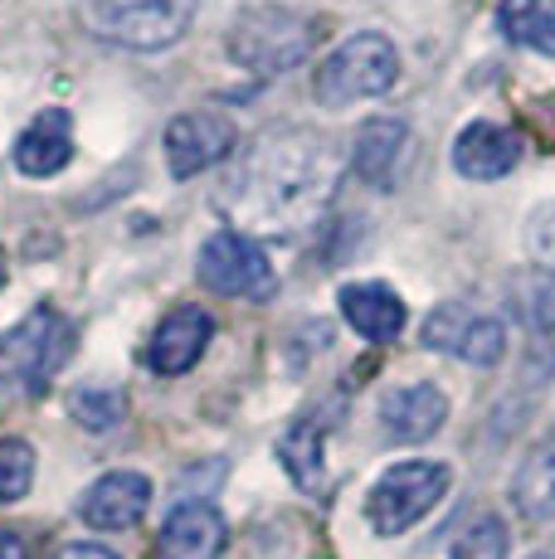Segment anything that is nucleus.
Instances as JSON below:
<instances>
[{
    "instance_id": "obj_20",
    "label": "nucleus",
    "mask_w": 555,
    "mask_h": 559,
    "mask_svg": "<svg viewBox=\"0 0 555 559\" xmlns=\"http://www.w3.org/2000/svg\"><path fill=\"white\" fill-rule=\"evenodd\" d=\"M278 457H283L287 477L303 491H322V418L307 414L278 438Z\"/></svg>"
},
{
    "instance_id": "obj_16",
    "label": "nucleus",
    "mask_w": 555,
    "mask_h": 559,
    "mask_svg": "<svg viewBox=\"0 0 555 559\" xmlns=\"http://www.w3.org/2000/svg\"><path fill=\"white\" fill-rule=\"evenodd\" d=\"M341 317L351 321L356 336L386 346V341H394L404 331L410 311H404L400 293L386 287V283H351V287H341Z\"/></svg>"
},
{
    "instance_id": "obj_5",
    "label": "nucleus",
    "mask_w": 555,
    "mask_h": 559,
    "mask_svg": "<svg viewBox=\"0 0 555 559\" xmlns=\"http://www.w3.org/2000/svg\"><path fill=\"white\" fill-rule=\"evenodd\" d=\"M400 79V53L380 29H361V35L341 39V45L327 53V63L317 69V103L322 107H351L380 98V93L394 88Z\"/></svg>"
},
{
    "instance_id": "obj_8",
    "label": "nucleus",
    "mask_w": 555,
    "mask_h": 559,
    "mask_svg": "<svg viewBox=\"0 0 555 559\" xmlns=\"http://www.w3.org/2000/svg\"><path fill=\"white\" fill-rule=\"evenodd\" d=\"M424 346L468 365H497L507 356V326H501V317L473 311L468 302H444L424 321Z\"/></svg>"
},
{
    "instance_id": "obj_11",
    "label": "nucleus",
    "mask_w": 555,
    "mask_h": 559,
    "mask_svg": "<svg viewBox=\"0 0 555 559\" xmlns=\"http://www.w3.org/2000/svg\"><path fill=\"white\" fill-rule=\"evenodd\" d=\"M210 336H215V321H210V311L176 307L162 321V326L152 331V341H146V365H152L156 374H186L190 365L205 356Z\"/></svg>"
},
{
    "instance_id": "obj_26",
    "label": "nucleus",
    "mask_w": 555,
    "mask_h": 559,
    "mask_svg": "<svg viewBox=\"0 0 555 559\" xmlns=\"http://www.w3.org/2000/svg\"><path fill=\"white\" fill-rule=\"evenodd\" d=\"M59 559H117V555L103 550V545H63Z\"/></svg>"
},
{
    "instance_id": "obj_14",
    "label": "nucleus",
    "mask_w": 555,
    "mask_h": 559,
    "mask_svg": "<svg viewBox=\"0 0 555 559\" xmlns=\"http://www.w3.org/2000/svg\"><path fill=\"white\" fill-rule=\"evenodd\" d=\"M69 160H73V117L63 112V107H45V112L20 132L15 166L25 170V176L45 180V176H59Z\"/></svg>"
},
{
    "instance_id": "obj_17",
    "label": "nucleus",
    "mask_w": 555,
    "mask_h": 559,
    "mask_svg": "<svg viewBox=\"0 0 555 559\" xmlns=\"http://www.w3.org/2000/svg\"><path fill=\"white\" fill-rule=\"evenodd\" d=\"M404 146H410V127H404L400 117H370L356 132V142H351V170H356L366 186L390 190Z\"/></svg>"
},
{
    "instance_id": "obj_2",
    "label": "nucleus",
    "mask_w": 555,
    "mask_h": 559,
    "mask_svg": "<svg viewBox=\"0 0 555 559\" xmlns=\"http://www.w3.org/2000/svg\"><path fill=\"white\" fill-rule=\"evenodd\" d=\"M229 59L249 73H287L312 53L317 45V20L303 15V10H287V5H253L244 10L239 20L229 25Z\"/></svg>"
},
{
    "instance_id": "obj_9",
    "label": "nucleus",
    "mask_w": 555,
    "mask_h": 559,
    "mask_svg": "<svg viewBox=\"0 0 555 559\" xmlns=\"http://www.w3.org/2000/svg\"><path fill=\"white\" fill-rule=\"evenodd\" d=\"M234 142H239V132L224 112H180L166 127V166L176 180H190L200 170L220 166L234 152Z\"/></svg>"
},
{
    "instance_id": "obj_21",
    "label": "nucleus",
    "mask_w": 555,
    "mask_h": 559,
    "mask_svg": "<svg viewBox=\"0 0 555 559\" xmlns=\"http://www.w3.org/2000/svg\"><path fill=\"white\" fill-rule=\"evenodd\" d=\"M35 487V448L25 438H0V507L20 501Z\"/></svg>"
},
{
    "instance_id": "obj_19",
    "label": "nucleus",
    "mask_w": 555,
    "mask_h": 559,
    "mask_svg": "<svg viewBox=\"0 0 555 559\" xmlns=\"http://www.w3.org/2000/svg\"><path fill=\"white\" fill-rule=\"evenodd\" d=\"M497 29L511 45L555 59V0H497Z\"/></svg>"
},
{
    "instance_id": "obj_15",
    "label": "nucleus",
    "mask_w": 555,
    "mask_h": 559,
    "mask_svg": "<svg viewBox=\"0 0 555 559\" xmlns=\"http://www.w3.org/2000/svg\"><path fill=\"white\" fill-rule=\"evenodd\" d=\"M224 535V515L210 501H180L162 525V559H215Z\"/></svg>"
},
{
    "instance_id": "obj_23",
    "label": "nucleus",
    "mask_w": 555,
    "mask_h": 559,
    "mask_svg": "<svg viewBox=\"0 0 555 559\" xmlns=\"http://www.w3.org/2000/svg\"><path fill=\"white\" fill-rule=\"evenodd\" d=\"M527 321H531V341L546 350V365H555V267H546V273L536 277V287H531Z\"/></svg>"
},
{
    "instance_id": "obj_7",
    "label": "nucleus",
    "mask_w": 555,
    "mask_h": 559,
    "mask_svg": "<svg viewBox=\"0 0 555 559\" xmlns=\"http://www.w3.org/2000/svg\"><path fill=\"white\" fill-rule=\"evenodd\" d=\"M200 283L220 297H249V302H263L273 297L278 277L273 263L263 253V243L244 229H220L205 239L200 249Z\"/></svg>"
},
{
    "instance_id": "obj_3",
    "label": "nucleus",
    "mask_w": 555,
    "mask_h": 559,
    "mask_svg": "<svg viewBox=\"0 0 555 559\" xmlns=\"http://www.w3.org/2000/svg\"><path fill=\"white\" fill-rule=\"evenodd\" d=\"M73 356V326L59 307L39 302L10 331H0V384L25 394H45V384Z\"/></svg>"
},
{
    "instance_id": "obj_10",
    "label": "nucleus",
    "mask_w": 555,
    "mask_h": 559,
    "mask_svg": "<svg viewBox=\"0 0 555 559\" xmlns=\"http://www.w3.org/2000/svg\"><path fill=\"white\" fill-rule=\"evenodd\" d=\"M152 507V481L142 472H108L79 497V515L93 531H127Z\"/></svg>"
},
{
    "instance_id": "obj_27",
    "label": "nucleus",
    "mask_w": 555,
    "mask_h": 559,
    "mask_svg": "<svg viewBox=\"0 0 555 559\" xmlns=\"http://www.w3.org/2000/svg\"><path fill=\"white\" fill-rule=\"evenodd\" d=\"M5 277H10V263H5V249H0V287H5Z\"/></svg>"
},
{
    "instance_id": "obj_4",
    "label": "nucleus",
    "mask_w": 555,
    "mask_h": 559,
    "mask_svg": "<svg viewBox=\"0 0 555 559\" xmlns=\"http://www.w3.org/2000/svg\"><path fill=\"white\" fill-rule=\"evenodd\" d=\"M190 20H196V0H83L88 35L137 53L176 45Z\"/></svg>"
},
{
    "instance_id": "obj_12",
    "label": "nucleus",
    "mask_w": 555,
    "mask_h": 559,
    "mask_svg": "<svg viewBox=\"0 0 555 559\" xmlns=\"http://www.w3.org/2000/svg\"><path fill=\"white\" fill-rule=\"evenodd\" d=\"M448 400L439 384H400L380 400V428L390 443H424L444 428Z\"/></svg>"
},
{
    "instance_id": "obj_24",
    "label": "nucleus",
    "mask_w": 555,
    "mask_h": 559,
    "mask_svg": "<svg viewBox=\"0 0 555 559\" xmlns=\"http://www.w3.org/2000/svg\"><path fill=\"white\" fill-rule=\"evenodd\" d=\"M453 559H507V525L497 515H477L453 545Z\"/></svg>"
},
{
    "instance_id": "obj_18",
    "label": "nucleus",
    "mask_w": 555,
    "mask_h": 559,
    "mask_svg": "<svg viewBox=\"0 0 555 559\" xmlns=\"http://www.w3.org/2000/svg\"><path fill=\"white\" fill-rule=\"evenodd\" d=\"M511 501L527 521H555V428L521 462L517 481H511Z\"/></svg>"
},
{
    "instance_id": "obj_1",
    "label": "nucleus",
    "mask_w": 555,
    "mask_h": 559,
    "mask_svg": "<svg viewBox=\"0 0 555 559\" xmlns=\"http://www.w3.org/2000/svg\"><path fill=\"white\" fill-rule=\"evenodd\" d=\"M341 160L332 142L307 127H273L244 152L220 190V210L244 229L303 234L327 214L336 195Z\"/></svg>"
},
{
    "instance_id": "obj_28",
    "label": "nucleus",
    "mask_w": 555,
    "mask_h": 559,
    "mask_svg": "<svg viewBox=\"0 0 555 559\" xmlns=\"http://www.w3.org/2000/svg\"><path fill=\"white\" fill-rule=\"evenodd\" d=\"M536 559H546V555H536Z\"/></svg>"
},
{
    "instance_id": "obj_13",
    "label": "nucleus",
    "mask_w": 555,
    "mask_h": 559,
    "mask_svg": "<svg viewBox=\"0 0 555 559\" xmlns=\"http://www.w3.org/2000/svg\"><path fill=\"white\" fill-rule=\"evenodd\" d=\"M517 160H521V136L501 122H473L453 142V170L468 180H497L507 170H517Z\"/></svg>"
},
{
    "instance_id": "obj_6",
    "label": "nucleus",
    "mask_w": 555,
    "mask_h": 559,
    "mask_svg": "<svg viewBox=\"0 0 555 559\" xmlns=\"http://www.w3.org/2000/svg\"><path fill=\"white\" fill-rule=\"evenodd\" d=\"M448 491V467L444 462H394L386 477L370 487L366 515L376 535H404L420 515H429Z\"/></svg>"
},
{
    "instance_id": "obj_25",
    "label": "nucleus",
    "mask_w": 555,
    "mask_h": 559,
    "mask_svg": "<svg viewBox=\"0 0 555 559\" xmlns=\"http://www.w3.org/2000/svg\"><path fill=\"white\" fill-rule=\"evenodd\" d=\"M0 559H29V545L15 531H0Z\"/></svg>"
},
{
    "instance_id": "obj_22",
    "label": "nucleus",
    "mask_w": 555,
    "mask_h": 559,
    "mask_svg": "<svg viewBox=\"0 0 555 559\" xmlns=\"http://www.w3.org/2000/svg\"><path fill=\"white\" fill-rule=\"evenodd\" d=\"M69 414L79 418V428H88V433H113L127 414V400L117 390H73Z\"/></svg>"
}]
</instances>
